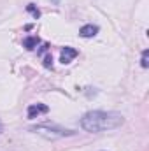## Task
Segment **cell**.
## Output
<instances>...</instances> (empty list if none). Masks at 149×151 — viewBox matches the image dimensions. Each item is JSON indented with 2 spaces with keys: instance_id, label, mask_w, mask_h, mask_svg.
Returning a JSON list of instances; mask_svg holds the SVG:
<instances>
[{
  "instance_id": "3957f363",
  "label": "cell",
  "mask_w": 149,
  "mask_h": 151,
  "mask_svg": "<svg viewBox=\"0 0 149 151\" xmlns=\"http://www.w3.org/2000/svg\"><path fill=\"white\" fill-rule=\"evenodd\" d=\"M75 56H77V49L70 47V46H67V47H63V49H62L60 60H62V63H70Z\"/></svg>"
},
{
  "instance_id": "6da1fadb",
  "label": "cell",
  "mask_w": 149,
  "mask_h": 151,
  "mask_svg": "<svg viewBox=\"0 0 149 151\" xmlns=\"http://www.w3.org/2000/svg\"><path fill=\"white\" fill-rule=\"evenodd\" d=\"M125 123L123 114L114 111H90L81 118V127L86 132L97 134V132H107L116 130Z\"/></svg>"
},
{
  "instance_id": "ba28073f",
  "label": "cell",
  "mask_w": 149,
  "mask_h": 151,
  "mask_svg": "<svg viewBox=\"0 0 149 151\" xmlns=\"http://www.w3.org/2000/svg\"><path fill=\"white\" fill-rule=\"evenodd\" d=\"M27 9H28V11H30V12L34 14V18H39V16H40V12H39V9H35V7H34V4H30V5H28Z\"/></svg>"
},
{
  "instance_id": "8992f818",
  "label": "cell",
  "mask_w": 149,
  "mask_h": 151,
  "mask_svg": "<svg viewBox=\"0 0 149 151\" xmlns=\"http://www.w3.org/2000/svg\"><path fill=\"white\" fill-rule=\"evenodd\" d=\"M37 44H39V39L35 37V35H30V37H27L23 40V46H25L27 49H35Z\"/></svg>"
},
{
  "instance_id": "7a4b0ae2",
  "label": "cell",
  "mask_w": 149,
  "mask_h": 151,
  "mask_svg": "<svg viewBox=\"0 0 149 151\" xmlns=\"http://www.w3.org/2000/svg\"><path fill=\"white\" fill-rule=\"evenodd\" d=\"M30 130L35 132L37 135L46 137V139H60V137L74 135L72 130H63V128H58V127H47V125H37V127H32Z\"/></svg>"
},
{
  "instance_id": "9c48e42d",
  "label": "cell",
  "mask_w": 149,
  "mask_h": 151,
  "mask_svg": "<svg viewBox=\"0 0 149 151\" xmlns=\"http://www.w3.org/2000/svg\"><path fill=\"white\" fill-rule=\"evenodd\" d=\"M51 63H53V58L47 55V56H46V60H44V65H46V67H51Z\"/></svg>"
},
{
  "instance_id": "277c9868",
  "label": "cell",
  "mask_w": 149,
  "mask_h": 151,
  "mask_svg": "<svg viewBox=\"0 0 149 151\" xmlns=\"http://www.w3.org/2000/svg\"><path fill=\"white\" fill-rule=\"evenodd\" d=\"M47 111H49V107L44 104H32L27 113H28V118H37L39 114H46Z\"/></svg>"
},
{
  "instance_id": "52a82bcc",
  "label": "cell",
  "mask_w": 149,
  "mask_h": 151,
  "mask_svg": "<svg viewBox=\"0 0 149 151\" xmlns=\"http://www.w3.org/2000/svg\"><path fill=\"white\" fill-rule=\"evenodd\" d=\"M148 56H149V51H148V49H144V51H142V60H140V65H142L144 69H148V67H149Z\"/></svg>"
},
{
  "instance_id": "5b68a950",
  "label": "cell",
  "mask_w": 149,
  "mask_h": 151,
  "mask_svg": "<svg viewBox=\"0 0 149 151\" xmlns=\"http://www.w3.org/2000/svg\"><path fill=\"white\" fill-rule=\"evenodd\" d=\"M98 34V27L97 25H84L81 30H79V35L84 39H90V37H95Z\"/></svg>"
}]
</instances>
